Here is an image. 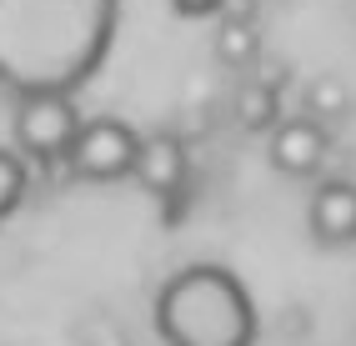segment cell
<instances>
[{
  "label": "cell",
  "instance_id": "cell-1",
  "mask_svg": "<svg viewBox=\"0 0 356 346\" xmlns=\"http://www.w3.org/2000/svg\"><path fill=\"white\" fill-rule=\"evenodd\" d=\"M121 0H0V85L10 96H76L106 65Z\"/></svg>",
  "mask_w": 356,
  "mask_h": 346
},
{
  "label": "cell",
  "instance_id": "cell-2",
  "mask_svg": "<svg viewBox=\"0 0 356 346\" xmlns=\"http://www.w3.org/2000/svg\"><path fill=\"white\" fill-rule=\"evenodd\" d=\"M156 336L165 346H251L256 302L241 276L216 261L181 266L156 291Z\"/></svg>",
  "mask_w": 356,
  "mask_h": 346
},
{
  "label": "cell",
  "instance_id": "cell-3",
  "mask_svg": "<svg viewBox=\"0 0 356 346\" xmlns=\"http://www.w3.org/2000/svg\"><path fill=\"white\" fill-rule=\"evenodd\" d=\"M81 131V110L76 96H60V90H45V96H15V151L35 160V166H60L70 141Z\"/></svg>",
  "mask_w": 356,
  "mask_h": 346
},
{
  "label": "cell",
  "instance_id": "cell-4",
  "mask_svg": "<svg viewBox=\"0 0 356 346\" xmlns=\"http://www.w3.org/2000/svg\"><path fill=\"white\" fill-rule=\"evenodd\" d=\"M136 156H140V135L115 115H96V121H81L60 166L76 181H126L136 176Z\"/></svg>",
  "mask_w": 356,
  "mask_h": 346
},
{
  "label": "cell",
  "instance_id": "cell-5",
  "mask_svg": "<svg viewBox=\"0 0 356 346\" xmlns=\"http://www.w3.org/2000/svg\"><path fill=\"white\" fill-rule=\"evenodd\" d=\"M331 151V135L316 115H291V121H276L271 126V141H266V156L281 176L291 181H306L321 171V160Z\"/></svg>",
  "mask_w": 356,
  "mask_h": 346
},
{
  "label": "cell",
  "instance_id": "cell-6",
  "mask_svg": "<svg viewBox=\"0 0 356 346\" xmlns=\"http://www.w3.org/2000/svg\"><path fill=\"white\" fill-rule=\"evenodd\" d=\"M306 231L321 246H356V181H326L306 201Z\"/></svg>",
  "mask_w": 356,
  "mask_h": 346
},
{
  "label": "cell",
  "instance_id": "cell-7",
  "mask_svg": "<svg viewBox=\"0 0 356 346\" xmlns=\"http://www.w3.org/2000/svg\"><path fill=\"white\" fill-rule=\"evenodd\" d=\"M191 176V160L176 135H140V156H136V181L146 196H176Z\"/></svg>",
  "mask_w": 356,
  "mask_h": 346
},
{
  "label": "cell",
  "instance_id": "cell-8",
  "mask_svg": "<svg viewBox=\"0 0 356 346\" xmlns=\"http://www.w3.org/2000/svg\"><path fill=\"white\" fill-rule=\"evenodd\" d=\"M261 56V31L256 20H216V60L231 71H246Z\"/></svg>",
  "mask_w": 356,
  "mask_h": 346
},
{
  "label": "cell",
  "instance_id": "cell-9",
  "mask_svg": "<svg viewBox=\"0 0 356 346\" xmlns=\"http://www.w3.org/2000/svg\"><path fill=\"white\" fill-rule=\"evenodd\" d=\"M236 121L246 131H271L281 121V96L271 81H256V85H241L236 90Z\"/></svg>",
  "mask_w": 356,
  "mask_h": 346
},
{
  "label": "cell",
  "instance_id": "cell-10",
  "mask_svg": "<svg viewBox=\"0 0 356 346\" xmlns=\"http://www.w3.org/2000/svg\"><path fill=\"white\" fill-rule=\"evenodd\" d=\"M26 191H31V160L20 156V151L0 146V221H6L10 211H20Z\"/></svg>",
  "mask_w": 356,
  "mask_h": 346
},
{
  "label": "cell",
  "instance_id": "cell-11",
  "mask_svg": "<svg viewBox=\"0 0 356 346\" xmlns=\"http://www.w3.org/2000/svg\"><path fill=\"white\" fill-rule=\"evenodd\" d=\"M306 106L316 110V121H337V115H346L351 110V96H346L341 76H316L312 90H306Z\"/></svg>",
  "mask_w": 356,
  "mask_h": 346
},
{
  "label": "cell",
  "instance_id": "cell-12",
  "mask_svg": "<svg viewBox=\"0 0 356 346\" xmlns=\"http://www.w3.org/2000/svg\"><path fill=\"white\" fill-rule=\"evenodd\" d=\"M181 20H216L221 15V0H171Z\"/></svg>",
  "mask_w": 356,
  "mask_h": 346
}]
</instances>
